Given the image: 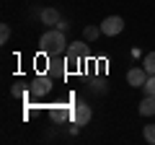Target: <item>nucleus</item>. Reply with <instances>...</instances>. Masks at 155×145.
Masks as SVG:
<instances>
[{
	"label": "nucleus",
	"mask_w": 155,
	"mask_h": 145,
	"mask_svg": "<svg viewBox=\"0 0 155 145\" xmlns=\"http://www.w3.org/2000/svg\"><path fill=\"white\" fill-rule=\"evenodd\" d=\"M142 91H145V93H150V96H155V75H150V78H147V83L142 86Z\"/></svg>",
	"instance_id": "ddd939ff"
},
{
	"label": "nucleus",
	"mask_w": 155,
	"mask_h": 145,
	"mask_svg": "<svg viewBox=\"0 0 155 145\" xmlns=\"http://www.w3.org/2000/svg\"><path fill=\"white\" fill-rule=\"evenodd\" d=\"M142 137L147 140L150 145H155V122H150V124H145V127H142Z\"/></svg>",
	"instance_id": "9b49d317"
},
{
	"label": "nucleus",
	"mask_w": 155,
	"mask_h": 145,
	"mask_svg": "<svg viewBox=\"0 0 155 145\" xmlns=\"http://www.w3.org/2000/svg\"><path fill=\"white\" fill-rule=\"evenodd\" d=\"M39 18H41V23H44V26H49V29H54L57 23H60V11H57V8H41V11H39Z\"/></svg>",
	"instance_id": "423d86ee"
},
{
	"label": "nucleus",
	"mask_w": 155,
	"mask_h": 145,
	"mask_svg": "<svg viewBox=\"0 0 155 145\" xmlns=\"http://www.w3.org/2000/svg\"><path fill=\"white\" fill-rule=\"evenodd\" d=\"M49 91H52V78L49 75H39V78L31 83V93L34 96H47Z\"/></svg>",
	"instance_id": "39448f33"
},
{
	"label": "nucleus",
	"mask_w": 155,
	"mask_h": 145,
	"mask_svg": "<svg viewBox=\"0 0 155 145\" xmlns=\"http://www.w3.org/2000/svg\"><path fill=\"white\" fill-rule=\"evenodd\" d=\"M96 93H106V83H104V80L96 83Z\"/></svg>",
	"instance_id": "2eb2a0df"
},
{
	"label": "nucleus",
	"mask_w": 155,
	"mask_h": 145,
	"mask_svg": "<svg viewBox=\"0 0 155 145\" xmlns=\"http://www.w3.org/2000/svg\"><path fill=\"white\" fill-rule=\"evenodd\" d=\"M147 78H150V72L145 70L142 65L140 67H129L127 70V83L132 86V88H142V86L147 83Z\"/></svg>",
	"instance_id": "7ed1b4c3"
},
{
	"label": "nucleus",
	"mask_w": 155,
	"mask_h": 145,
	"mask_svg": "<svg viewBox=\"0 0 155 145\" xmlns=\"http://www.w3.org/2000/svg\"><path fill=\"white\" fill-rule=\"evenodd\" d=\"M140 114L142 117H155V96L145 93V99L140 101Z\"/></svg>",
	"instance_id": "6e6552de"
},
{
	"label": "nucleus",
	"mask_w": 155,
	"mask_h": 145,
	"mask_svg": "<svg viewBox=\"0 0 155 145\" xmlns=\"http://www.w3.org/2000/svg\"><path fill=\"white\" fill-rule=\"evenodd\" d=\"M65 55H70V57H80V60H85L88 57V44L85 42H72L70 47H67V52Z\"/></svg>",
	"instance_id": "0eeeda50"
},
{
	"label": "nucleus",
	"mask_w": 155,
	"mask_h": 145,
	"mask_svg": "<svg viewBox=\"0 0 155 145\" xmlns=\"http://www.w3.org/2000/svg\"><path fill=\"white\" fill-rule=\"evenodd\" d=\"M8 39H11V26L0 23V44H8Z\"/></svg>",
	"instance_id": "f8f14e48"
},
{
	"label": "nucleus",
	"mask_w": 155,
	"mask_h": 145,
	"mask_svg": "<svg viewBox=\"0 0 155 145\" xmlns=\"http://www.w3.org/2000/svg\"><path fill=\"white\" fill-rule=\"evenodd\" d=\"M122 31H124V18L122 16H106L101 21V34H106V36H116Z\"/></svg>",
	"instance_id": "f03ea898"
},
{
	"label": "nucleus",
	"mask_w": 155,
	"mask_h": 145,
	"mask_svg": "<svg viewBox=\"0 0 155 145\" xmlns=\"http://www.w3.org/2000/svg\"><path fill=\"white\" fill-rule=\"evenodd\" d=\"M142 67L150 72V75H155V52H147V55H145V60H142Z\"/></svg>",
	"instance_id": "9d476101"
},
{
	"label": "nucleus",
	"mask_w": 155,
	"mask_h": 145,
	"mask_svg": "<svg viewBox=\"0 0 155 145\" xmlns=\"http://www.w3.org/2000/svg\"><path fill=\"white\" fill-rule=\"evenodd\" d=\"M98 34H101V26H85L83 29V39L85 42H96V39H98Z\"/></svg>",
	"instance_id": "1a4fd4ad"
},
{
	"label": "nucleus",
	"mask_w": 155,
	"mask_h": 145,
	"mask_svg": "<svg viewBox=\"0 0 155 145\" xmlns=\"http://www.w3.org/2000/svg\"><path fill=\"white\" fill-rule=\"evenodd\" d=\"M39 47H41L44 55L57 57V55H65V52H67L70 42L65 39V31H60V29H49V31H44L41 36H39Z\"/></svg>",
	"instance_id": "f257e3e1"
},
{
	"label": "nucleus",
	"mask_w": 155,
	"mask_h": 145,
	"mask_svg": "<svg viewBox=\"0 0 155 145\" xmlns=\"http://www.w3.org/2000/svg\"><path fill=\"white\" fill-rule=\"evenodd\" d=\"M54 29H60V31H67V29H70V23H67L65 21V18H60V23H57V26Z\"/></svg>",
	"instance_id": "4468645a"
},
{
	"label": "nucleus",
	"mask_w": 155,
	"mask_h": 145,
	"mask_svg": "<svg viewBox=\"0 0 155 145\" xmlns=\"http://www.w3.org/2000/svg\"><path fill=\"white\" fill-rule=\"evenodd\" d=\"M91 117H93V112H91V106L85 104V101H78L75 106H72V122L75 124H88L91 122Z\"/></svg>",
	"instance_id": "20e7f679"
}]
</instances>
